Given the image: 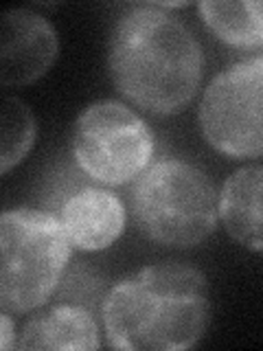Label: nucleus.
<instances>
[{
  "label": "nucleus",
  "mask_w": 263,
  "mask_h": 351,
  "mask_svg": "<svg viewBox=\"0 0 263 351\" xmlns=\"http://www.w3.org/2000/svg\"><path fill=\"white\" fill-rule=\"evenodd\" d=\"M108 66L125 99L167 117L193 101L204 73V53L180 18L158 5H140L116 20Z\"/></svg>",
  "instance_id": "nucleus-1"
},
{
  "label": "nucleus",
  "mask_w": 263,
  "mask_h": 351,
  "mask_svg": "<svg viewBox=\"0 0 263 351\" xmlns=\"http://www.w3.org/2000/svg\"><path fill=\"white\" fill-rule=\"evenodd\" d=\"M211 299L186 263H149L116 281L101 303L108 345L123 351H184L202 340Z\"/></svg>",
  "instance_id": "nucleus-2"
},
{
  "label": "nucleus",
  "mask_w": 263,
  "mask_h": 351,
  "mask_svg": "<svg viewBox=\"0 0 263 351\" xmlns=\"http://www.w3.org/2000/svg\"><path fill=\"white\" fill-rule=\"evenodd\" d=\"M219 193L193 162L162 158L142 171L129 193L132 215L147 239L162 246L191 248L213 235Z\"/></svg>",
  "instance_id": "nucleus-3"
},
{
  "label": "nucleus",
  "mask_w": 263,
  "mask_h": 351,
  "mask_svg": "<svg viewBox=\"0 0 263 351\" xmlns=\"http://www.w3.org/2000/svg\"><path fill=\"white\" fill-rule=\"evenodd\" d=\"M71 241L60 217L40 208H9L0 217V307L27 314L42 307L64 277Z\"/></svg>",
  "instance_id": "nucleus-4"
},
{
  "label": "nucleus",
  "mask_w": 263,
  "mask_h": 351,
  "mask_svg": "<svg viewBox=\"0 0 263 351\" xmlns=\"http://www.w3.org/2000/svg\"><path fill=\"white\" fill-rule=\"evenodd\" d=\"M71 145L77 167L105 186L136 180L153 156L149 125L134 110L114 99H101L82 110Z\"/></svg>",
  "instance_id": "nucleus-5"
},
{
  "label": "nucleus",
  "mask_w": 263,
  "mask_h": 351,
  "mask_svg": "<svg viewBox=\"0 0 263 351\" xmlns=\"http://www.w3.org/2000/svg\"><path fill=\"white\" fill-rule=\"evenodd\" d=\"M200 130L208 145L228 158L263 156V58L215 75L202 95Z\"/></svg>",
  "instance_id": "nucleus-6"
},
{
  "label": "nucleus",
  "mask_w": 263,
  "mask_h": 351,
  "mask_svg": "<svg viewBox=\"0 0 263 351\" xmlns=\"http://www.w3.org/2000/svg\"><path fill=\"white\" fill-rule=\"evenodd\" d=\"M60 42L51 22L29 9H9L0 27V84L29 86L49 73Z\"/></svg>",
  "instance_id": "nucleus-7"
},
{
  "label": "nucleus",
  "mask_w": 263,
  "mask_h": 351,
  "mask_svg": "<svg viewBox=\"0 0 263 351\" xmlns=\"http://www.w3.org/2000/svg\"><path fill=\"white\" fill-rule=\"evenodd\" d=\"M60 222L73 248L97 252L112 246L123 233L125 206L116 193L86 186L62 204Z\"/></svg>",
  "instance_id": "nucleus-8"
},
{
  "label": "nucleus",
  "mask_w": 263,
  "mask_h": 351,
  "mask_svg": "<svg viewBox=\"0 0 263 351\" xmlns=\"http://www.w3.org/2000/svg\"><path fill=\"white\" fill-rule=\"evenodd\" d=\"M217 206L226 233L244 248L263 252V165H248L228 176Z\"/></svg>",
  "instance_id": "nucleus-9"
},
{
  "label": "nucleus",
  "mask_w": 263,
  "mask_h": 351,
  "mask_svg": "<svg viewBox=\"0 0 263 351\" xmlns=\"http://www.w3.org/2000/svg\"><path fill=\"white\" fill-rule=\"evenodd\" d=\"M20 349H99V327L82 305L60 303L38 312L25 323Z\"/></svg>",
  "instance_id": "nucleus-10"
},
{
  "label": "nucleus",
  "mask_w": 263,
  "mask_h": 351,
  "mask_svg": "<svg viewBox=\"0 0 263 351\" xmlns=\"http://www.w3.org/2000/svg\"><path fill=\"white\" fill-rule=\"evenodd\" d=\"M197 9L204 25L228 47H263V0H204Z\"/></svg>",
  "instance_id": "nucleus-11"
},
{
  "label": "nucleus",
  "mask_w": 263,
  "mask_h": 351,
  "mask_svg": "<svg viewBox=\"0 0 263 351\" xmlns=\"http://www.w3.org/2000/svg\"><path fill=\"white\" fill-rule=\"evenodd\" d=\"M38 136L36 117L25 101L18 97H5L3 114H0V171L9 173L11 167H16L22 158L27 156Z\"/></svg>",
  "instance_id": "nucleus-12"
},
{
  "label": "nucleus",
  "mask_w": 263,
  "mask_h": 351,
  "mask_svg": "<svg viewBox=\"0 0 263 351\" xmlns=\"http://www.w3.org/2000/svg\"><path fill=\"white\" fill-rule=\"evenodd\" d=\"M14 338H16V332H14V321H11V314L9 312H3L0 314V347L5 351L14 347Z\"/></svg>",
  "instance_id": "nucleus-13"
}]
</instances>
